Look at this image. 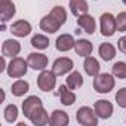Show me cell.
Masks as SVG:
<instances>
[{
    "label": "cell",
    "mask_w": 126,
    "mask_h": 126,
    "mask_svg": "<svg viewBox=\"0 0 126 126\" xmlns=\"http://www.w3.org/2000/svg\"><path fill=\"white\" fill-rule=\"evenodd\" d=\"M74 39H73V36H70V34H61L58 39H56V42H55V46H56V49L59 50V52H67V50H70L71 47H74Z\"/></svg>",
    "instance_id": "cell-13"
},
{
    "label": "cell",
    "mask_w": 126,
    "mask_h": 126,
    "mask_svg": "<svg viewBox=\"0 0 126 126\" xmlns=\"http://www.w3.org/2000/svg\"><path fill=\"white\" fill-rule=\"evenodd\" d=\"M77 24H79L80 28H83L85 33H88V34H94V33H95L96 24H95V19H94L91 15H88V14L80 15L79 19H77Z\"/></svg>",
    "instance_id": "cell-14"
},
{
    "label": "cell",
    "mask_w": 126,
    "mask_h": 126,
    "mask_svg": "<svg viewBox=\"0 0 126 126\" xmlns=\"http://www.w3.org/2000/svg\"><path fill=\"white\" fill-rule=\"evenodd\" d=\"M50 15H52L61 25L67 21V12H65V9L62 8V6H55V8L50 11Z\"/></svg>",
    "instance_id": "cell-26"
},
{
    "label": "cell",
    "mask_w": 126,
    "mask_h": 126,
    "mask_svg": "<svg viewBox=\"0 0 126 126\" xmlns=\"http://www.w3.org/2000/svg\"><path fill=\"white\" fill-rule=\"evenodd\" d=\"M122 2H123V3H125V5H126V0H122Z\"/></svg>",
    "instance_id": "cell-33"
},
{
    "label": "cell",
    "mask_w": 126,
    "mask_h": 126,
    "mask_svg": "<svg viewBox=\"0 0 126 126\" xmlns=\"http://www.w3.org/2000/svg\"><path fill=\"white\" fill-rule=\"evenodd\" d=\"M28 83L25 80H16L14 85H12V95L15 96H22L24 94L28 92Z\"/></svg>",
    "instance_id": "cell-24"
},
{
    "label": "cell",
    "mask_w": 126,
    "mask_h": 126,
    "mask_svg": "<svg viewBox=\"0 0 126 126\" xmlns=\"http://www.w3.org/2000/svg\"><path fill=\"white\" fill-rule=\"evenodd\" d=\"M28 67H30V65H28V61H24L22 58L15 56V58L11 59L9 65L6 67V70H8L9 77H12V79H19V77L25 76Z\"/></svg>",
    "instance_id": "cell-1"
},
{
    "label": "cell",
    "mask_w": 126,
    "mask_h": 126,
    "mask_svg": "<svg viewBox=\"0 0 126 126\" xmlns=\"http://www.w3.org/2000/svg\"><path fill=\"white\" fill-rule=\"evenodd\" d=\"M39 107H42V99H40L39 96H36V95L28 96V98L22 102V113H24V116H25L27 119H30L31 113H33L36 108H39Z\"/></svg>",
    "instance_id": "cell-10"
},
{
    "label": "cell",
    "mask_w": 126,
    "mask_h": 126,
    "mask_svg": "<svg viewBox=\"0 0 126 126\" xmlns=\"http://www.w3.org/2000/svg\"><path fill=\"white\" fill-rule=\"evenodd\" d=\"M59 27H61V24H59L50 14L46 15V16H43L42 21H40V28H42L43 31H46V33H50V34L56 33V31L59 30Z\"/></svg>",
    "instance_id": "cell-12"
},
{
    "label": "cell",
    "mask_w": 126,
    "mask_h": 126,
    "mask_svg": "<svg viewBox=\"0 0 126 126\" xmlns=\"http://www.w3.org/2000/svg\"><path fill=\"white\" fill-rule=\"evenodd\" d=\"M21 50V45L19 42L16 40H12V39H8L3 42V46H2V53L3 56H11V58H15Z\"/></svg>",
    "instance_id": "cell-9"
},
{
    "label": "cell",
    "mask_w": 126,
    "mask_h": 126,
    "mask_svg": "<svg viewBox=\"0 0 126 126\" xmlns=\"http://www.w3.org/2000/svg\"><path fill=\"white\" fill-rule=\"evenodd\" d=\"M56 85V74L49 70H42L37 77V86L43 92H50Z\"/></svg>",
    "instance_id": "cell-3"
},
{
    "label": "cell",
    "mask_w": 126,
    "mask_h": 126,
    "mask_svg": "<svg viewBox=\"0 0 126 126\" xmlns=\"http://www.w3.org/2000/svg\"><path fill=\"white\" fill-rule=\"evenodd\" d=\"M49 119H50V117H47V113L45 111L43 105L39 107V108H36V110L31 113V116H30V120H31L33 125H36V126H43V125L49 123Z\"/></svg>",
    "instance_id": "cell-16"
},
{
    "label": "cell",
    "mask_w": 126,
    "mask_h": 126,
    "mask_svg": "<svg viewBox=\"0 0 126 126\" xmlns=\"http://www.w3.org/2000/svg\"><path fill=\"white\" fill-rule=\"evenodd\" d=\"M16 117H18V107H16L15 104L8 105V107L5 108V119H6V122L14 123V122L16 120Z\"/></svg>",
    "instance_id": "cell-27"
},
{
    "label": "cell",
    "mask_w": 126,
    "mask_h": 126,
    "mask_svg": "<svg viewBox=\"0 0 126 126\" xmlns=\"http://www.w3.org/2000/svg\"><path fill=\"white\" fill-rule=\"evenodd\" d=\"M113 68V74L119 79H126V62H116V64L111 67Z\"/></svg>",
    "instance_id": "cell-28"
},
{
    "label": "cell",
    "mask_w": 126,
    "mask_h": 126,
    "mask_svg": "<svg viewBox=\"0 0 126 126\" xmlns=\"http://www.w3.org/2000/svg\"><path fill=\"white\" fill-rule=\"evenodd\" d=\"M83 68H85V71H86L88 76H94V77H95V76L99 74L101 65H99L98 59H95L94 56H86L85 64H83Z\"/></svg>",
    "instance_id": "cell-18"
},
{
    "label": "cell",
    "mask_w": 126,
    "mask_h": 126,
    "mask_svg": "<svg viewBox=\"0 0 126 126\" xmlns=\"http://www.w3.org/2000/svg\"><path fill=\"white\" fill-rule=\"evenodd\" d=\"M31 46H34L36 49H46L49 46V39L46 36H42V34H36L33 36L31 39Z\"/></svg>",
    "instance_id": "cell-25"
},
{
    "label": "cell",
    "mask_w": 126,
    "mask_h": 126,
    "mask_svg": "<svg viewBox=\"0 0 126 126\" xmlns=\"http://www.w3.org/2000/svg\"><path fill=\"white\" fill-rule=\"evenodd\" d=\"M99 56L104 59V61H111L114 56H116V49L111 43H102L99 46Z\"/></svg>",
    "instance_id": "cell-22"
},
{
    "label": "cell",
    "mask_w": 126,
    "mask_h": 126,
    "mask_svg": "<svg viewBox=\"0 0 126 126\" xmlns=\"http://www.w3.org/2000/svg\"><path fill=\"white\" fill-rule=\"evenodd\" d=\"M14 15H15V5L12 2L0 3V16H2V21L3 22L9 21Z\"/></svg>",
    "instance_id": "cell-21"
},
{
    "label": "cell",
    "mask_w": 126,
    "mask_h": 126,
    "mask_svg": "<svg viewBox=\"0 0 126 126\" xmlns=\"http://www.w3.org/2000/svg\"><path fill=\"white\" fill-rule=\"evenodd\" d=\"M114 88V79L111 74L108 73H102V74H98L95 76V80H94V89L99 94H108L111 92Z\"/></svg>",
    "instance_id": "cell-2"
},
{
    "label": "cell",
    "mask_w": 126,
    "mask_h": 126,
    "mask_svg": "<svg viewBox=\"0 0 126 126\" xmlns=\"http://www.w3.org/2000/svg\"><path fill=\"white\" fill-rule=\"evenodd\" d=\"M11 31L16 37H25V36H28L31 33V25H30L28 21L19 19V21H16V22H14L11 25Z\"/></svg>",
    "instance_id": "cell-8"
},
{
    "label": "cell",
    "mask_w": 126,
    "mask_h": 126,
    "mask_svg": "<svg viewBox=\"0 0 126 126\" xmlns=\"http://www.w3.org/2000/svg\"><path fill=\"white\" fill-rule=\"evenodd\" d=\"M95 113L101 119H108L113 114V105L107 99H99L95 102Z\"/></svg>",
    "instance_id": "cell-11"
},
{
    "label": "cell",
    "mask_w": 126,
    "mask_h": 126,
    "mask_svg": "<svg viewBox=\"0 0 126 126\" xmlns=\"http://www.w3.org/2000/svg\"><path fill=\"white\" fill-rule=\"evenodd\" d=\"M77 122L83 126H96L98 114L89 107H82L77 110Z\"/></svg>",
    "instance_id": "cell-4"
},
{
    "label": "cell",
    "mask_w": 126,
    "mask_h": 126,
    "mask_svg": "<svg viewBox=\"0 0 126 126\" xmlns=\"http://www.w3.org/2000/svg\"><path fill=\"white\" fill-rule=\"evenodd\" d=\"M49 125L52 126H65L68 125V116L65 111H61V110H55L49 119Z\"/></svg>",
    "instance_id": "cell-20"
},
{
    "label": "cell",
    "mask_w": 126,
    "mask_h": 126,
    "mask_svg": "<svg viewBox=\"0 0 126 126\" xmlns=\"http://www.w3.org/2000/svg\"><path fill=\"white\" fill-rule=\"evenodd\" d=\"M71 68H73V61H71L70 58L61 56V58L55 59L53 67H52V71H53L56 76H64V74L70 73Z\"/></svg>",
    "instance_id": "cell-6"
},
{
    "label": "cell",
    "mask_w": 126,
    "mask_h": 126,
    "mask_svg": "<svg viewBox=\"0 0 126 126\" xmlns=\"http://www.w3.org/2000/svg\"><path fill=\"white\" fill-rule=\"evenodd\" d=\"M5 2H12V0H0V3H5Z\"/></svg>",
    "instance_id": "cell-32"
},
{
    "label": "cell",
    "mask_w": 126,
    "mask_h": 126,
    "mask_svg": "<svg viewBox=\"0 0 126 126\" xmlns=\"http://www.w3.org/2000/svg\"><path fill=\"white\" fill-rule=\"evenodd\" d=\"M116 102L119 104V107L126 108V88H122L120 91H117V94H116Z\"/></svg>",
    "instance_id": "cell-29"
},
{
    "label": "cell",
    "mask_w": 126,
    "mask_h": 126,
    "mask_svg": "<svg viewBox=\"0 0 126 126\" xmlns=\"http://www.w3.org/2000/svg\"><path fill=\"white\" fill-rule=\"evenodd\" d=\"M27 61L33 70H45L47 67V56L43 53H30Z\"/></svg>",
    "instance_id": "cell-7"
},
{
    "label": "cell",
    "mask_w": 126,
    "mask_h": 126,
    "mask_svg": "<svg viewBox=\"0 0 126 126\" xmlns=\"http://www.w3.org/2000/svg\"><path fill=\"white\" fill-rule=\"evenodd\" d=\"M70 11L73 15L80 16V15L88 14L89 6L86 3V0H70Z\"/></svg>",
    "instance_id": "cell-19"
},
{
    "label": "cell",
    "mask_w": 126,
    "mask_h": 126,
    "mask_svg": "<svg viewBox=\"0 0 126 126\" xmlns=\"http://www.w3.org/2000/svg\"><path fill=\"white\" fill-rule=\"evenodd\" d=\"M117 47H119L120 52H125V53H126V36L122 37V39H119V42H117Z\"/></svg>",
    "instance_id": "cell-31"
},
{
    "label": "cell",
    "mask_w": 126,
    "mask_h": 126,
    "mask_svg": "<svg viewBox=\"0 0 126 126\" xmlns=\"http://www.w3.org/2000/svg\"><path fill=\"white\" fill-rule=\"evenodd\" d=\"M83 85V77H82V74L79 73V71H73L68 77H67V86L70 88V89H79L80 86Z\"/></svg>",
    "instance_id": "cell-23"
},
{
    "label": "cell",
    "mask_w": 126,
    "mask_h": 126,
    "mask_svg": "<svg viewBox=\"0 0 126 126\" xmlns=\"http://www.w3.org/2000/svg\"><path fill=\"white\" fill-rule=\"evenodd\" d=\"M59 98H61V102L64 105H73L76 102V95H74L73 89H70L67 85L59 86Z\"/></svg>",
    "instance_id": "cell-17"
},
{
    "label": "cell",
    "mask_w": 126,
    "mask_h": 126,
    "mask_svg": "<svg viewBox=\"0 0 126 126\" xmlns=\"http://www.w3.org/2000/svg\"><path fill=\"white\" fill-rule=\"evenodd\" d=\"M117 30V22H116V18L110 14V12H105L101 15V34L105 36V37H111Z\"/></svg>",
    "instance_id": "cell-5"
},
{
    "label": "cell",
    "mask_w": 126,
    "mask_h": 126,
    "mask_svg": "<svg viewBox=\"0 0 126 126\" xmlns=\"http://www.w3.org/2000/svg\"><path fill=\"white\" fill-rule=\"evenodd\" d=\"M92 49H94V46H92V43L89 42V40H85V39H79V40H76V43H74V50H76V53L79 55V56H89L91 53H92Z\"/></svg>",
    "instance_id": "cell-15"
},
{
    "label": "cell",
    "mask_w": 126,
    "mask_h": 126,
    "mask_svg": "<svg viewBox=\"0 0 126 126\" xmlns=\"http://www.w3.org/2000/svg\"><path fill=\"white\" fill-rule=\"evenodd\" d=\"M116 22H117L119 31H126V12H120L116 16Z\"/></svg>",
    "instance_id": "cell-30"
}]
</instances>
